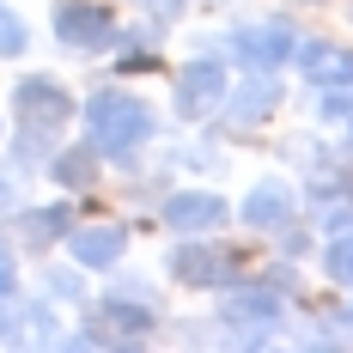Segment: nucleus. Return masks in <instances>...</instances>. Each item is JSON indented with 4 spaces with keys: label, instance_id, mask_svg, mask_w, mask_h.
Masks as SVG:
<instances>
[{
    "label": "nucleus",
    "instance_id": "6e6552de",
    "mask_svg": "<svg viewBox=\"0 0 353 353\" xmlns=\"http://www.w3.org/2000/svg\"><path fill=\"white\" fill-rule=\"evenodd\" d=\"M292 55H299V73L305 79H317V85H353V55L341 43H292Z\"/></svg>",
    "mask_w": 353,
    "mask_h": 353
},
{
    "label": "nucleus",
    "instance_id": "9d476101",
    "mask_svg": "<svg viewBox=\"0 0 353 353\" xmlns=\"http://www.w3.org/2000/svg\"><path fill=\"white\" fill-rule=\"evenodd\" d=\"M219 317H225V329H244V335H262L268 323L281 317V299H274V292H262V286H256V292H232V299L219 305Z\"/></svg>",
    "mask_w": 353,
    "mask_h": 353
},
{
    "label": "nucleus",
    "instance_id": "1a4fd4ad",
    "mask_svg": "<svg viewBox=\"0 0 353 353\" xmlns=\"http://www.w3.org/2000/svg\"><path fill=\"white\" fill-rule=\"evenodd\" d=\"M225 219V201L208 195V189H189V195H171L165 201V225L171 232H213Z\"/></svg>",
    "mask_w": 353,
    "mask_h": 353
},
{
    "label": "nucleus",
    "instance_id": "dca6fc26",
    "mask_svg": "<svg viewBox=\"0 0 353 353\" xmlns=\"http://www.w3.org/2000/svg\"><path fill=\"white\" fill-rule=\"evenodd\" d=\"M329 274L341 286H353V238H335V244H329Z\"/></svg>",
    "mask_w": 353,
    "mask_h": 353
},
{
    "label": "nucleus",
    "instance_id": "f3484780",
    "mask_svg": "<svg viewBox=\"0 0 353 353\" xmlns=\"http://www.w3.org/2000/svg\"><path fill=\"white\" fill-rule=\"evenodd\" d=\"M19 49H25V25L12 12H0V55H19Z\"/></svg>",
    "mask_w": 353,
    "mask_h": 353
},
{
    "label": "nucleus",
    "instance_id": "4468645a",
    "mask_svg": "<svg viewBox=\"0 0 353 353\" xmlns=\"http://www.w3.org/2000/svg\"><path fill=\"white\" fill-rule=\"evenodd\" d=\"M61 225H68V213L61 208H43V213H25V244H49V238H61Z\"/></svg>",
    "mask_w": 353,
    "mask_h": 353
},
{
    "label": "nucleus",
    "instance_id": "f03ea898",
    "mask_svg": "<svg viewBox=\"0 0 353 353\" xmlns=\"http://www.w3.org/2000/svg\"><path fill=\"white\" fill-rule=\"evenodd\" d=\"M12 104H19V122H25V152H37L49 128L73 122V98L61 92V85H55V79H25Z\"/></svg>",
    "mask_w": 353,
    "mask_h": 353
},
{
    "label": "nucleus",
    "instance_id": "f257e3e1",
    "mask_svg": "<svg viewBox=\"0 0 353 353\" xmlns=\"http://www.w3.org/2000/svg\"><path fill=\"white\" fill-rule=\"evenodd\" d=\"M85 134H92V152H134L152 134V110L134 92H98L85 104Z\"/></svg>",
    "mask_w": 353,
    "mask_h": 353
},
{
    "label": "nucleus",
    "instance_id": "a211bd4d",
    "mask_svg": "<svg viewBox=\"0 0 353 353\" xmlns=\"http://www.w3.org/2000/svg\"><path fill=\"white\" fill-rule=\"evenodd\" d=\"M12 281H19V274H12V250H6V238H0V299L12 292Z\"/></svg>",
    "mask_w": 353,
    "mask_h": 353
},
{
    "label": "nucleus",
    "instance_id": "423d86ee",
    "mask_svg": "<svg viewBox=\"0 0 353 353\" xmlns=\"http://www.w3.org/2000/svg\"><path fill=\"white\" fill-rule=\"evenodd\" d=\"M219 98H225L219 61H189V68L176 73V110H183V116H208Z\"/></svg>",
    "mask_w": 353,
    "mask_h": 353
},
{
    "label": "nucleus",
    "instance_id": "7ed1b4c3",
    "mask_svg": "<svg viewBox=\"0 0 353 353\" xmlns=\"http://www.w3.org/2000/svg\"><path fill=\"white\" fill-rule=\"evenodd\" d=\"M238 268H244V262H238L232 250H219V244H183L171 256V274L183 286H232Z\"/></svg>",
    "mask_w": 353,
    "mask_h": 353
},
{
    "label": "nucleus",
    "instance_id": "9b49d317",
    "mask_svg": "<svg viewBox=\"0 0 353 353\" xmlns=\"http://www.w3.org/2000/svg\"><path fill=\"white\" fill-rule=\"evenodd\" d=\"M244 219L256 232H281L286 219H292V189L286 183H256L244 195Z\"/></svg>",
    "mask_w": 353,
    "mask_h": 353
},
{
    "label": "nucleus",
    "instance_id": "2eb2a0df",
    "mask_svg": "<svg viewBox=\"0 0 353 353\" xmlns=\"http://www.w3.org/2000/svg\"><path fill=\"white\" fill-rule=\"evenodd\" d=\"M55 176L73 183V189H79V183H92V152H85V146H79V152H61V159H55Z\"/></svg>",
    "mask_w": 353,
    "mask_h": 353
},
{
    "label": "nucleus",
    "instance_id": "39448f33",
    "mask_svg": "<svg viewBox=\"0 0 353 353\" xmlns=\"http://www.w3.org/2000/svg\"><path fill=\"white\" fill-rule=\"evenodd\" d=\"M232 49L244 55L250 68H281V61H292V31H286L281 19L244 25V31H232Z\"/></svg>",
    "mask_w": 353,
    "mask_h": 353
},
{
    "label": "nucleus",
    "instance_id": "6ab92c4d",
    "mask_svg": "<svg viewBox=\"0 0 353 353\" xmlns=\"http://www.w3.org/2000/svg\"><path fill=\"white\" fill-rule=\"evenodd\" d=\"M323 110H329V116L341 122V116H353V98H329V104H323Z\"/></svg>",
    "mask_w": 353,
    "mask_h": 353
},
{
    "label": "nucleus",
    "instance_id": "aec40b11",
    "mask_svg": "<svg viewBox=\"0 0 353 353\" xmlns=\"http://www.w3.org/2000/svg\"><path fill=\"white\" fill-rule=\"evenodd\" d=\"M141 6H159V12H176L183 0H141Z\"/></svg>",
    "mask_w": 353,
    "mask_h": 353
},
{
    "label": "nucleus",
    "instance_id": "ddd939ff",
    "mask_svg": "<svg viewBox=\"0 0 353 353\" xmlns=\"http://www.w3.org/2000/svg\"><path fill=\"white\" fill-rule=\"evenodd\" d=\"M104 335H146L152 329V305H128V299H104Z\"/></svg>",
    "mask_w": 353,
    "mask_h": 353
},
{
    "label": "nucleus",
    "instance_id": "f8f14e48",
    "mask_svg": "<svg viewBox=\"0 0 353 353\" xmlns=\"http://www.w3.org/2000/svg\"><path fill=\"white\" fill-rule=\"evenodd\" d=\"M122 250H128V232H122V225H85V232H73L79 268H110Z\"/></svg>",
    "mask_w": 353,
    "mask_h": 353
},
{
    "label": "nucleus",
    "instance_id": "0eeeda50",
    "mask_svg": "<svg viewBox=\"0 0 353 353\" xmlns=\"http://www.w3.org/2000/svg\"><path fill=\"white\" fill-rule=\"evenodd\" d=\"M274 104H281V79H274L268 68H256V73L244 79V92L225 104V116H232V128H256V122H268V116H274Z\"/></svg>",
    "mask_w": 353,
    "mask_h": 353
},
{
    "label": "nucleus",
    "instance_id": "20e7f679",
    "mask_svg": "<svg viewBox=\"0 0 353 353\" xmlns=\"http://www.w3.org/2000/svg\"><path fill=\"white\" fill-rule=\"evenodd\" d=\"M55 37L68 49H104V43H116V25H110L104 6H92V0H61L55 6Z\"/></svg>",
    "mask_w": 353,
    "mask_h": 353
}]
</instances>
